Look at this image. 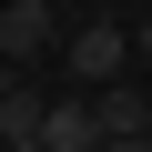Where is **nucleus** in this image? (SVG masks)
Instances as JSON below:
<instances>
[{
	"label": "nucleus",
	"mask_w": 152,
	"mask_h": 152,
	"mask_svg": "<svg viewBox=\"0 0 152 152\" xmlns=\"http://www.w3.org/2000/svg\"><path fill=\"white\" fill-rule=\"evenodd\" d=\"M71 81H81V91H102V81H122V61H132V31L122 20H71Z\"/></svg>",
	"instance_id": "nucleus-1"
},
{
	"label": "nucleus",
	"mask_w": 152,
	"mask_h": 152,
	"mask_svg": "<svg viewBox=\"0 0 152 152\" xmlns=\"http://www.w3.org/2000/svg\"><path fill=\"white\" fill-rule=\"evenodd\" d=\"M142 132H152V122H142Z\"/></svg>",
	"instance_id": "nucleus-8"
},
{
	"label": "nucleus",
	"mask_w": 152,
	"mask_h": 152,
	"mask_svg": "<svg viewBox=\"0 0 152 152\" xmlns=\"http://www.w3.org/2000/svg\"><path fill=\"white\" fill-rule=\"evenodd\" d=\"M61 0H0V61H41L51 41H61Z\"/></svg>",
	"instance_id": "nucleus-2"
},
{
	"label": "nucleus",
	"mask_w": 152,
	"mask_h": 152,
	"mask_svg": "<svg viewBox=\"0 0 152 152\" xmlns=\"http://www.w3.org/2000/svg\"><path fill=\"white\" fill-rule=\"evenodd\" d=\"M10 152H41V142H10Z\"/></svg>",
	"instance_id": "nucleus-7"
},
{
	"label": "nucleus",
	"mask_w": 152,
	"mask_h": 152,
	"mask_svg": "<svg viewBox=\"0 0 152 152\" xmlns=\"http://www.w3.org/2000/svg\"><path fill=\"white\" fill-rule=\"evenodd\" d=\"M102 152H152V132H112V142H102Z\"/></svg>",
	"instance_id": "nucleus-5"
},
{
	"label": "nucleus",
	"mask_w": 152,
	"mask_h": 152,
	"mask_svg": "<svg viewBox=\"0 0 152 152\" xmlns=\"http://www.w3.org/2000/svg\"><path fill=\"white\" fill-rule=\"evenodd\" d=\"M41 152H102V112L91 102H51L41 112Z\"/></svg>",
	"instance_id": "nucleus-3"
},
{
	"label": "nucleus",
	"mask_w": 152,
	"mask_h": 152,
	"mask_svg": "<svg viewBox=\"0 0 152 152\" xmlns=\"http://www.w3.org/2000/svg\"><path fill=\"white\" fill-rule=\"evenodd\" d=\"M41 112H51V102H41L31 81H0V152H10V142H41Z\"/></svg>",
	"instance_id": "nucleus-4"
},
{
	"label": "nucleus",
	"mask_w": 152,
	"mask_h": 152,
	"mask_svg": "<svg viewBox=\"0 0 152 152\" xmlns=\"http://www.w3.org/2000/svg\"><path fill=\"white\" fill-rule=\"evenodd\" d=\"M132 51H142V61H152V20H132Z\"/></svg>",
	"instance_id": "nucleus-6"
}]
</instances>
